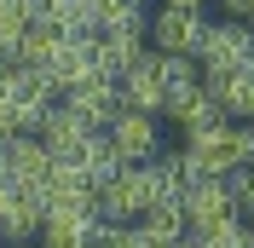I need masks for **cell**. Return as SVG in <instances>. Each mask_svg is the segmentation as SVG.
Instances as JSON below:
<instances>
[{"label": "cell", "instance_id": "obj_17", "mask_svg": "<svg viewBox=\"0 0 254 248\" xmlns=\"http://www.w3.org/2000/svg\"><path fill=\"white\" fill-rule=\"evenodd\" d=\"M190 248H254V237H249V225H243V214H237V219L208 225V231H190Z\"/></svg>", "mask_w": 254, "mask_h": 248}, {"label": "cell", "instance_id": "obj_8", "mask_svg": "<svg viewBox=\"0 0 254 248\" xmlns=\"http://www.w3.org/2000/svg\"><path fill=\"white\" fill-rule=\"evenodd\" d=\"M93 196H98V214H104V219L133 225V219L144 214V173L139 168H116L104 185H93Z\"/></svg>", "mask_w": 254, "mask_h": 248}, {"label": "cell", "instance_id": "obj_21", "mask_svg": "<svg viewBox=\"0 0 254 248\" xmlns=\"http://www.w3.org/2000/svg\"><path fill=\"white\" fill-rule=\"evenodd\" d=\"M225 190H231V202H237V214L254 208V168H231L225 173Z\"/></svg>", "mask_w": 254, "mask_h": 248}, {"label": "cell", "instance_id": "obj_5", "mask_svg": "<svg viewBox=\"0 0 254 248\" xmlns=\"http://www.w3.org/2000/svg\"><path fill=\"white\" fill-rule=\"evenodd\" d=\"M179 208H185L190 231H208V225H220V219H237V202H231L225 179H190V185L179 190Z\"/></svg>", "mask_w": 254, "mask_h": 248}, {"label": "cell", "instance_id": "obj_22", "mask_svg": "<svg viewBox=\"0 0 254 248\" xmlns=\"http://www.w3.org/2000/svg\"><path fill=\"white\" fill-rule=\"evenodd\" d=\"M225 6V17H237V23H249V12H254V0H220Z\"/></svg>", "mask_w": 254, "mask_h": 248}, {"label": "cell", "instance_id": "obj_10", "mask_svg": "<svg viewBox=\"0 0 254 248\" xmlns=\"http://www.w3.org/2000/svg\"><path fill=\"white\" fill-rule=\"evenodd\" d=\"M162 116L179 127V133H202V127L225 122V110L214 104V98L202 93V87H190V93H174V98H162Z\"/></svg>", "mask_w": 254, "mask_h": 248}, {"label": "cell", "instance_id": "obj_28", "mask_svg": "<svg viewBox=\"0 0 254 248\" xmlns=\"http://www.w3.org/2000/svg\"><path fill=\"white\" fill-rule=\"evenodd\" d=\"M249 133H254V122H249Z\"/></svg>", "mask_w": 254, "mask_h": 248}, {"label": "cell", "instance_id": "obj_16", "mask_svg": "<svg viewBox=\"0 0 254 248\" xmlns=\"http://www.w3.org/2000/svg\"><path fill=\"white\" fill-rule=\"evenodd\" d=\"M139 231L156 237V243H179V237H190V225H185V208L179 202H150L139 214Z\"/></svg>", "mask_w": 254, "mask_h": 248}, {"label": "cell", "instance_id": "obj_26", "mask_svg": "<svg viewBox=\"0 0 254 248\" xmlns=\"http://www.w3.org/2000/svg\"><path fill=\"white\" fill-rule=\"evenodd\" d=\"M6 248H41V243H6Z\"/></svg>", "mask_w": 254, "mask_h": 248}, {"label": "cell", "instance_id": "obj_2", "mask_svg": "<svg viewBox=\"0 0 254 248\" xmlns=\"http://www.w3.org/2000/svg\"><path fill=\"white\" fill-rule=\"evenodd\" d=\"M104 133H110L116 156H122V168H139V162L162 156V116H144V110H122V116H116Z\"/></svg>", "mask_w": 254, "mask_h": 248}, {"label": "cell", "instance_id": "obj_4", "mask_svg": "<svg viewBox=\"0 0 254 248\" xmlns=\"http://www.w3.org/2000/svg\"><path fill=\"white\" fill-rule=\"evenodd\" d=\"M122 110H144V116H162V52L156 47H144L139 58H133V69H127L122 81Z\"/></svg>", "mask_w": 254, "mask_h": 248}, {"label": "cell", "instance_id": "obj_24", "mask_svg": "<svg viewBox=\"0 0 254 248\" xmlns=\"http://www.w3.org/2000/svg\"><path fill=\"white\" fill-rule=\"evenodd\" d=\"M6 139H12V133H6V127H0V156H6Z\"/></svg>", "mask_w": 254, "mask_h": 248}, {"label": "cell", "instance_id": "obj_3", "mask_svg": "<svg viewBox=\"0 0 254 248\" xmlns=\"http://www.w3.org/2000/svg\"><path fill=\"white\" fill-rule=\"evenodd\" d=\"M254 58V29L225 17V23H208L202 47H196V69H243Z\"/></svg>", "mask_w": 254, "mask_h": 248}, {"label": "cell", "instance_id": "obj_12", "mask_svg": "<svg viewBox=\"0 0 254 248\" xmlns=\"http://www.w3.org/2000/svg\"><path fill=\"white\" fill-rule=\"evenodd\" d=\"M144 47H150V41H144V35H127V29H122V35H98V41H93V63H98V75H104V81H122Z\"/></svg>", "mask_w": 254, "mask_h": 248}, {"label": "cell", "instance_id": "obj_9", "mask_svg": "<svg viewBox=\"0 0 254 248\" xmlns=\"http://www.w3.org/2000/svg\"><path fill=\"white\" fill-rule=\"evenodd\" d=\"M64 104L75 110L93 133H104V127L122 116V87H116V81H104V75H93V81H81V87H69V93H64Z\"/></svg>", "mask_w": 254, "mask_h": 248}, {"label": "cell", "instance_id": "obj_23", "mask_svg": "<svg viewBox=\"0 0 254 248\" xmlns=\"http://www.w3.org/2000/svg\"><path fill=\"white\" fill-rule=\"evenodd\" d=\"M243 225H249V237H254V208H243Z\"/></svg>", "mask_w": 254, "mask_h": 248}, {"label": "cell", "instance_id": "obj_18", "mask_svg": "<svg viewBox=\"0 0 254 248\" xmlns=\"http://www.w3.org/2000/svg\"><path fill=\"white\" fill-rule=\"evenodd\" d=\"M35 17H29V6L23 0H0V52H12L17 41H23V29H29Z\"/></svg>", "mask_w": 254, "mask_h": 248}, {"label": "cell", "instance_id": "obj_19", "mask_svg": "<svg viewBox=\"0 0 254 248\" xmlns=\"http://www.w3.org/2000/svg\"><path fill=\"white\" fill-rule=\"evenodd\" d=\"M87 225H69V219H41V248H87Z\"/></svg>", "mask_w": 254, "mask_h": 248}, {"label": "cell", "instance_id": "obj_20", "mask_svg": "<svg viewBox=\"0 0 254 248\" xmlns=\"http://www.w3.org/2000/svg\"><path fill=\"white\" fill-rule=\"evenodd\" d=\"M87 248H133V225H122V219H98L93 237H87Z\"/></svg>", "mask_w": 254, "mask_h": 248}, {"label": "cell", "instance_id": "obj_15", "mask_svg": "<svg viewBox=\"0 0 254 248\" xmlns=\"http://www.w3.org/2000/svg\"><path fill=\"white\" fill-rule=\"evenodd\" d=\"M69 162L81 168V179H87V185H104V179H110V173L122 168V156H116L110 133H87V139H81V150L69 156Z\"/></svg>", "mask_w": 254, "mask_h": 248}, {"label": "cell", "instance_id": "obj_1", "mask_svg": "<svg viewBox=\"0 0 254 248\" xmlns=\"http://www.w3.org/2000/svg\"><path fill=\"white\" fill-rule=\"evenodd\" d=\"M202 6H162L156 17H150V29H144V41L156 52H185V58H196V47H202Z\"/></svg>", "mask_w": 254, "mask_h": 248}, {"label": "cell", "instance_id": "obj_11", "mask_svg": "<svg viewBox=\"0 0 254 248\" xmlns=\"http://www.w3.org/2000/svg\"><path fill=\"white\" fill-rule=\"evenodd\" d=\"M87 133H93V127L81 122V116H75V110H69V104H52L47 116H41V127H35V139L47 144L52 156H75Z\"/></svg>", "mask_w": 254, "mask_h": 248}, {"label": "cell", "instance_id": "obj_27", "mask_svg": "<svg viewBox=\"0 0 254 248\" xmlns=\"http://www.w3.org/2000/svg\"><path fill=\"white\" fill-rule=\"evenodd\" d=\"M249 29H254V12H249Z\"/></svg>", "mask_w": 254, "mask_h": 248}, {"label": "cell", "instance_id": "obj_7", "mask_svg": "<svg viewBox=\"0 0 254 248\" xmlns=\"http://www.w3.org/2000/svg\"><path fill=\"white\" fill-rule=\"evenodd\" d=\"M41 219H47L41 190H23V185L0 190V237H6V243H35V237H41Z\"/></svg>", "mask_w": 254, "mask_h": 248}, {"label": "cell", "instance_id": "obj_14", "mask_svg": "<svg viewBox=\"0 0 254 248\" xmlns=\"http://www.w3.org/2000/svg\"><path fill=\"white\" fill-rule=\"evenodd\" d=\"M58 47H64V35L52 29V23H29V29H23V41H17L6 58H12V63H23V69H41V75H47V69H52V58H58Z\"/></svg>", "mask_w": 254, "mask_h": 248}, {"label": "cell", "instance_id": "obj_6", "mask_svg": "<svg viewBox=\"0 0 254 248\" xmlns=\"http://www.w3.org/2000/svg\"><path fill=\"white\" fill-rule=\"evenodd\" d=\"M0 168H6V179L23 190H47V173H52V150L35 133H12L6 139V156H0Z\"/></svg>", "mask_w": 254, "mask_h": 248}, {"label": "cell", "instance_id": "obj_13", "mask_svg": "<svg viewBox=\"0 0 254 248\" xmlns=\"http://www.w3.org/2000/svg\"><path fill=\"white\" fill-rule=\"evenodd\" d=\"M47 75H52V87H58V93H69V87H81V81H93V75H98V63H93V41H64Z\"/></svg>", "mask_w": 254, "mask_h": 248}, {"label": "cell", "instance_id": "obj_25", "mask_svg": "<svg viewBox=\"0 0 254 248\" xmlns=\"http://www.w3.org/2000/svg\"><path fill=\"white\" fill-rule=\"evenodd\" d=\"M174 6H208V0H174Z\"/></svg>", "mask_w": 254, "mask_h": 248}]
</instances>
